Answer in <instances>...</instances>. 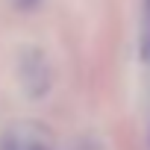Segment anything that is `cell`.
I'll use <instances>...</instances> for the list:
<instances>
[{
    "label": "cell",
    "instance_id": "6da1fadb",
    "mask_svg": "<svg viewBox=\"0 0 150 150\" xmlns=\"http://www.w3.org/2000/svg\"><path fill=\"white\" fill-rule=\"evenodd\" d=\"M21 77H24V86L30 88L33 97H41L47 91V68H44V59L38 53L33 59H24L21 62Z\"/></svg>",
    "mask_w": 150,
    "mask_h": 150
},
{
    "label": "cell",
    "instance_id": "3957f363",
    "mask_svg": "<svg viewBox=\"0 0 150 150\" xmlns=\"http://www.w3.org/2000/svg\"><path fill=\"white\" fill-rule=\"evenodd\" d=\"M15 150H50V147H47L44 141H27V138H24V141L15 144Z\"/></svg>",
    "mask_w": 150,
    "mask_h": 150
},
{
    "label": "cell",
    "instance_id": "7a4b0ae2",
    "mask_svg": "<svg viewBox=\"0 0 150 150\" xmlns=\"http://www.w3.org/2000/svg\"><path fill=\"white\" fill-rule=\"evenodd\" d=\"M138 50L141 59L150 62V0H144V9H141V33H138Z\"/></svg>",
    "mask_w": 150,
    "mask_h": 150
}]
</instances>
